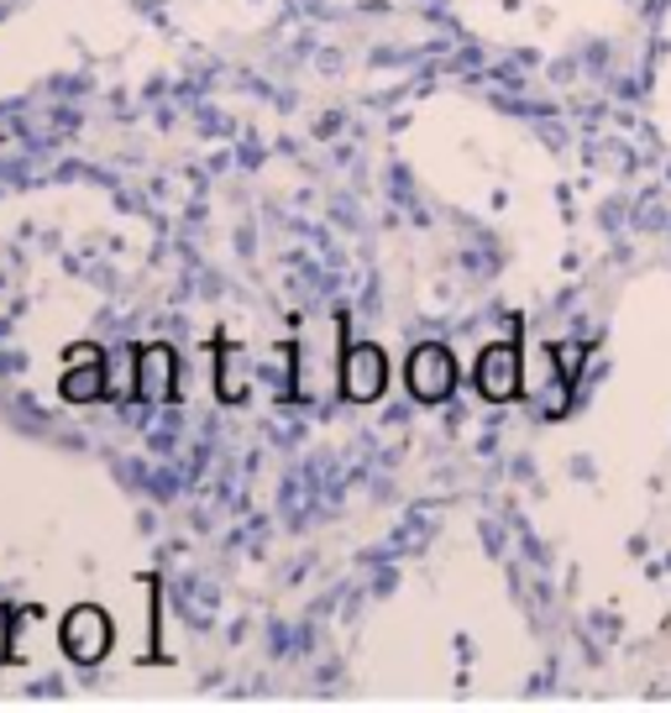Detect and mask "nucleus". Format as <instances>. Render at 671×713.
Returning a JSON list of instances; mask_svg holds the SVG:
<instances>
[{
  "label": "nucleus",
  "instance_id": "obj_7",
  "mask_svg": "<svg viewBox=\"0 0 671 713\" xmlns=\"http://www.w3.org/2000/svg\"><path fill=\"white\" fill-rule=\"evenodd\" d=\"M514 383H519V362H514L509 347H488L483 362H477V389L488 399H509Z\"/></svg>",
  "mask_w": 671,
  "mask_h": 713
},
{
  "label": "nucleus",
  "instance_id": "obj_8",
  "mask_svg": "<svg viewBox=\"0 0 671 713\" xmlns=\"http://www.w3.org/2000/svg\"><path fill=\"white\" fill-rule=\"evenodd\" d=\"M95 356H105L100 347H69V362H95Z\"/></svg>",
  "mask_w": 671,
  "mask_h": 713
},
{
  "label": "nucleus",
  "instance_id": "obj_1",
  "mask_svg": "<svg viewBox=\"0 0 671 713\" xmlns=\"http://www.w3.org/2000/svg\"><path fill=\"white\" fill-rule=\"evenodd\" d=\"M336 352H341V316H320V320H310V326L299 331V341H295V368H289L299 399H320L336 383V378H341V362H336Z\"/></svg>",
  "mask_w": 671,
  "mask_h": 713
},
{
  "label": "nucleus",
  "instance_id": "obj_3",
  "mask_svg": "<svg viewBox=\"0 0 671 713\" xmlns=\"http://www.w3.org/2000/svg\"><path fill=\"white\" fill-rule=\"evenodd\" d=\"M383 383H389V356L378 352V347H352V352L341 356V394L347 399L368 404V399L383 394Z\"/></svg>",
  "mask_w": 671,
  "mask_h": 713
},
{
  "label": "nucleus",
  "instance_id": "obj_6",
  "mask_svg": "<svg viewBox=\"0 0 671 713\" xmlns=\"http://www.w3.org/2000/svg\"><path fill=\"white\" fill-rule=\"evenodd\" d=\"M59 394L69 399V404H95V399H111V368H105V356H95V362H69Z\"/></svg>",
  "mask_w": 671,
  "mask_h": 713
},
{
  "label": "nucleus",
  "instance_id": "obj_5",
  "mask_svg": "<svg viewBox=\"0 0 671 713\" xmlns=\"http://www.w3.org/2000/svg\"><path fill=\"white\" fill-rule=\"evenodd\" d=\"M452 383H456V368H452V356H446V347H420L410 356V389L420 399H446Z\"/></svg>",
  "mask_w": 671,
  "mask_h": 713
},
{
  "label": "nucleus",
  "instance_id": "obj_2",
  "mask_svg": "<svg viewBox=\"0 0 671 713\" xmlns=\"http://www.w3.org/2000/svg\"><path fill=\"white\" fill-rule=\"evenodd\" d=\"M63 651H69V661H84V666H95L100 655L111 651V619H105V609H95V603H80L74 614L63 619Z\"/></svg>",
  "mask_w": 671,
  "mask_h": 713
},
{
  "label": "nucleus",
  "instance_id": "obj_4",
  "mask_svg": "<svg viewBox=\"0 0 671 713\" xmlns=\"http://www.w3.org/2000/svg\"><path fill=\"white\" fill-rule=\"evenodd\" d=\"M174 383H178L174 352H168V347H142L137 352V399L163 404V399H174Z\"/></svg>",
  "mask_w": 671,
  "mask_h": 713
}]
</instances>
